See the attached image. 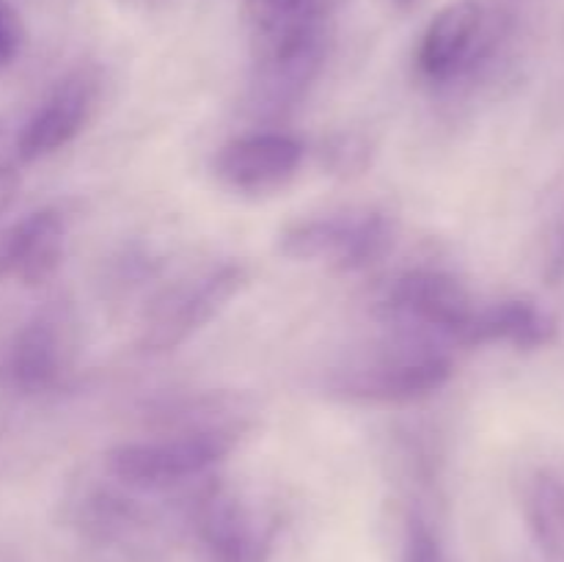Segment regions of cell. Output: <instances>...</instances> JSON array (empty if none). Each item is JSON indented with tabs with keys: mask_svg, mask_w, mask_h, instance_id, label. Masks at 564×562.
Returning a JSON list of instances; mask_svg holds the SVG:
<instances>
[{
	"mask_svg": "<svg viewBox=\"0 0 564 562\" xmlns=\"http://www.w3.org/2000/svg\"><path fill=\"white\" fill-rule=\"evenodd\" d=\"M402 562H449L438 529L419 510H413L402 527Z\"/></svg>",
	"mask_w": 564,
	"mask_h": 562,
	"instance_id": "2e32d148",
	"label": "cell"
},
{
	"mask_svg": "<svg viewBox=\"0 0 564 562\" xmlns=\"http://www.w3.org/2000/svg\"><path fill=\"white\" fill-rule=\"evenodd\" d=\"M328 158H330V165H334V169L358 171L367 165L369 147H367V141L358 136H339L328 147Z\"/></svg>",
	"mask_w": 564,
	"mask_h": 562,
	"instance_id": "e0dca14e",
	"label": "cell"
},
{
	"mask_svg": "<svg viewBox=\"0 0 564 562\" xmlns=\"http://www.w3.org/2000/svg\"><path fill=\"white\" fill-rule=\"evenodd\" d=\"M193 529L209 562H268L270 532L231 490L213 485L193 505Z\"/></svg>",
	"mask_w": 564,
	"mask_h": 562,
	"instance_id": "30bf717a",
	"label": "cell"
},
{
	"mask_svg": "<svg viewBox=\"0 0 564 562\" xmlns=\"http://www.w3.org/2000/svg\"><path fill=\"white\" fill-rule=\"evenodd\" d=\"M248 284L240 262H224L160 292L141 325L143 353H169L207 328Z\"/></svg>",
	"mask_w": 564,
	"mask_h": 562,
	"instance_id": "5b68a950",
	"label": "cell"
},
{
	"mask_svg": "<svg viewBox=\"0 0 564 562\" xmlns=\"http://www.w3.org/2000/svg\"><path fill=\"white\" fill-rule=\"evenodd\" d=\"M99 75L91 66H77L75 72L61 77L50 97L39 105L36 114L25 121L17 136V154L25 163L55 154L69 147L97 110Z\"/></svg>",
	"mask_w": 564,
	"mask_h": 562,
	"instance_id": "ba28073f",
	"label": "cell"
},
{
	"mask_svg": "<svg viewBox=\"0 0 564 562\" xmlns=\"http://www.w3.org/2000/svg\"><path fill=\"white\" fill-rule=\"evenodd\" d=\"M455 364L438 342L402 336V342L347 361L325 380L328 395L361 406H405L435 395L452 380Z\"/></svg>",
	"mask_w": 564,
	"mask_h": 562,
	"instance_id": "7a4b0ae2",
	"label": "cell"
},
{
	"mask_svg": "<svg viewBox=\"0 0 564 562\" xmlns=\"http://www.w3.org/2000/svg\"><path fill=\"white\" fill-rule=\"evenodd\" d=\"M397 242V224L383 209L317 215L286 226L279 237L284 257L325 262L339 273H358L378 264Z\"/></svg>",
	"mask_w": 564,
	"mask_h": 562,
	"instance_id": "277c9868",
	"label": "cell"
},
{
	"mask_svg": "<svg viewBox=\"0 0 564 562\" xmlns=\"http://www.w3.org/2000/svg\"><path fill=\"white\" fill-rule=\"evenodd\" d=\"M485 31V9L477 0H455L444 6L419 42L416 64L430 83H455L479 61Z\"/></svg>",
	"mask_w": 564,
	"mask_h": 562,
	"instance_id": "8fae6325",
	"label": "cell"
},
{
	"mask_svg": "<svg viewBox=\"0 0 564 562\" xmlns=\"http://www.w3.org/2000/svg\"><path fill=\"white\" fill-rule=\"evenodd\" d=\"M66 248V220L58 209L44 207L0 231V279L39 287L58 273Z\"/></svg>",
	"mask_w": 564,
	"mask_h": 562,
	"instance_id": "7c38bea8",
	"label": "cell"
},
{
	"mask_svg": "<svg viewBox=\"0 0 564 562\" xmlns=\"http://www.w3.org/2000/svg\"><path fill=\"white\" fill-rule=\"evenodd\" d=\"M75 314L66 303H47L11 339L6 375L25 395L50 391L64 380L75 358Z\"/></svg>",
	"mask_w": 564,
	"mask_h": 562,
	"instance_id": "52a82bcc",
	"label": "cell"
},
{
	"mask_svg": "<svg viewBox=\"0 0 564 562\" xmlns=\"http://www.w3.org/2000/svg\"><path fill=\"white\" fill-rule=\"evenodd\" d=\"M328 25L253 36V69L248 105L257 116H284L306 99L328 61Z\"/></svg>",
	"mask_w": 564,
	"mask_h": 562,
	"instance_id": "3957f363",
	"label": "cell"
},
{
	"mask_svg": "<svg viewBox=\"0 0 564 562\" xmlns=\"http://www.w3.org/2000/svg\"><path fill=\"white\" fill-rule=\"evenodd\" d=\"M20 196V174L11 165H0V218L14 207Z\"/></svg>",
	"mask_w": 564,
	"mask_h": 562,
	"instance_id": "d6986e66",
	"label": "cell"
},
{
	"mask_svg": "<svg viewBox=\"0 0 564 562\" xmlns=\"http://www.w3.org/2000/svg\"><path fill=\"white\" fill-rule=\"evenodd\" d=\"M386 317L394 320L408 336L463 345L477 314L471 292L446 270H405L389 284L383 298Z\"/></svg>",
	"mask_w": 564,
	"mask_h": 562,
	"instance_id": "8992f818",
	"label": "cell"
},
{
	"mask_svg": "<svg viewBox=\"0 0 564 562\" xmlns=\"http://www.w3.org/2000/svg\"><path fill=\"white\" fill-rule=\"evenodd\" d=\"M529 532L549 560L564 562V477L540 468L523 490Z\"/></svg>",
	"mask_w": 564,
	"mask_h": 562,
	"instance_id": "5bb4252c",
	"label": "cell"
},
{
	"mask_svg": "<svg viewBox=\"0 0 564 562\" xmlns=\"http://www.w3.org/2000/svg\"><path fill=\"white\" fill-rule=\"evenodd\" d=\"M306 147L281 130H259L224 143L215 154V176L237 193H273L301 169Z\"/></svg>",
	"mask_w": 564,
	"mask_h": 562,
	"instance_id": "9c48e42d",
	"label": "cell"
},
{
	"mask_svg": "<svg viewBox=\"0 0 564 562\" xmlns=\"http://www.w3.org/2000/svg\"><path fill=\"white\" fill-rule=\"evenodd\" d=\"M350 0H246L242 17L251 36L292 31V28L328 25L330 17Z\"/></svg>",
	"mask_w": 564,
	"mask_h": 562,
	"instance_id": "9a60e30c",
	"label": "cell"
},
{
	"mask_svg": "<svg viewBox=\"0 0 564 562\" xmlns=\"http://www.w3.org/2000/svg\"><path fill=\"white\" fill-rule=\"evenodd\" d=\"M240 435L242 422L165 430L158 439L113 446L105 455V472L119 485L141 494L180 488L224 463Z\"/></svg>",
	"mask_w": 564,
	"mask_h": 562,
	"instance_id": "6da1fadb",
	"label": "cell"
},
{
	"mask_svg": "<svg viewBox=\"0 0 564 562\" xmlns=\"http://www.w3.org/2000/svg\"><path fill=\"white\" fill-rule=\"evenodd\" d=\"M556 339V320L529 298H507L477 306L466 331V347L507 345L516 350H540Z\"/></svg>",
	"mask_w": 564,
	"mask_h": 562,
	"instance_id": "4fadbf2b",
	"label": "cell"
},
{
	"mask_svg": "<svg viewBox=\"0 0 564 562\" xmlns=\"http://www.w3.org/2000/svg\"><path fill=\"white\" fill-rule=\"evenodd\" d=\"M22 47V22L6 0H0V66L11 64Z\"/></svg>",
	"mask_w": 564,
	"mask_h": 562,
	"instance_id": "ac0fdd59",
	"label": "cell"
}]
</instances>
